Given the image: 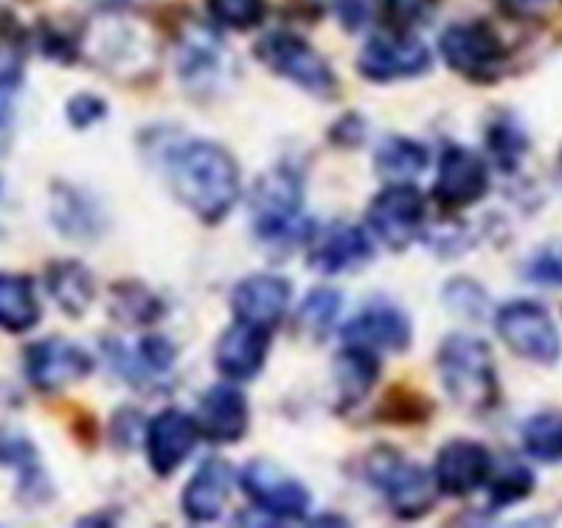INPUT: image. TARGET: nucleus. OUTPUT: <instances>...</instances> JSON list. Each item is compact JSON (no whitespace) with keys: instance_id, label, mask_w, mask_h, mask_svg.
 <instances>
[{"instance_id":"1","label":"nucleus","mask_w":562,"mask_h":528,"mask_svg":"<svg viewBox=\"0 0 562 528\" xmlns=\"http://www.w3.org/2000/svg\"><path fill=\"white\" fill-rule=\"evenodd\" d=\"M167 175L175 198L203 223H223L239 198V164L214 141H186L169 149Z\"/></svg>"},{"instance_id":"2","label":"nucleus","mask_w":562,"mask_h":528,"mask_svg":"<svg viewBox=\"0 0 562 528\" xmlns=\"http://www.w3.org/2000/svg\"><path fill=\"white\" fill-rule=\"evenodd\" d=\"M436 366H439L441 385L450 400L470 414H490L501 402L498 371H495L492 351L475 335H464V332L448 335L439 346Z\"/></svg>"},{"instance_id":"3","label":"nucleus","mask_w":562,"mask_h":528,"mask_svg":"<svg viewBox=\"0 0 562 528\" xmlns=\"http://www.w3.org/2000/svg\"><path fill=\"white\" fill-rule=\"evenodd\" d=\"M79 52L104 74L119 79H144L158 65V40L138 20L104 14L93 20L79 40Z\"/></svg>"},{"instance_id":"4","label":"nucleus","mask_w":562,"mask_h":528,"mask_svg":"<svg viewBox=\"0 0 562 528\" xmlns=\"http://www.w3.org/2000/svg\"><path fill=\"white\" fill-rule=\"evenodd\" d=\"M301 205H304V186L299 175L290 169H273L262 175L250 194V223L256 239L281 250L307 239L310 225L301 214Z\"/></svg>"},{"instance_id":"5","label":"nucleus","mask_w":562,"mask_h":528,"mask_svg":"<svg viewBox=\"0 0 562 528\" xmlns=\"http://www.w3.org/2000/svg\"><path fill=\"white\" fill-rule=\"evenodd\" d=\"M495 329L506 349L535 366H557L562 357V335L551 312L529 299H512L495 312Z\"/></svg>"},{"instance_id":"6","label":"nucleus","mask_w":562,"mask_h":528,"mask_svg":"<svg viewBox=\"0 0 562 528\" xmlns=\"http://www.w3.org/2000/svg\"><path fill=\"white\" fill-rule=\"evenodd\" d=\"M441 59L473 82H495L509 63V48L486 20L450 23L439 37Z\"/></svg>"},{"instance_id":"7","label":"nucleus","mask_w":562,"mask_h":528,"mask_svg":"<svg viewBox=\"0 0 562 528\" xmlns=\"http://www.w3.org/2000/svg\"><path fill=\"white\" fill-rule=\"evenodd\" d=\"M366 478L400 517L425 515L434 506L436 492H439L428 472L396 450H389V447L371 452L369 464H366Z\"/></svg>"},{"instance_id":"8","label":"nucleus","mask_w":562,"mask_h":528,"mask_svg":"<svg viewBox=\"0 0 562 528\" xmlns=\"http://www.w3.org/2000/svg\"><path fill=\"white\" fill-rule=\"evenodd\" d=\"M256 57L273 74L290 79L307 93L329 99L338 93V77L313 45L293 32H270L256 43Z\"/></svg>"},{"instance_id":"9","label":"nucleus","mask_w":562,"mask_h":528,"mask_svg":"<svg viewBox=\"0 0 562 528\" xmlns=\"http://www.w3.org/2000/svg\"><path fill=\"white\" fill-rule=\"evenodd\" d=\"M175 63H178L180 82L194 96L217 93L220 85L228 82L231 54L223 40L211 32L203 23H189L178 34V48H175Z\"/></svg>"},{"instance_id":"10","label":"nucleus","mask_w":562,"mask_h":528,"mask_svg":"<svg viewBox=\"0 0 562 528\" xmlns=\"http://www.w3.org/2000/svg\"><path fill=\"white\" fill-rule=\"evenodd\" d=\"M358 68L369 82H394V79L419 77L430 68V52L422 40L403 29L378 32L366 40L358 57Z\"/></svg>"},{"instance_id":"11","label":"nucleus","mask_w":562,"mask_h":528,"mask_svg":"<svg viewBox=\"0 0 562 528\" xmlns=\"http://www.w3.org/2000/svg\"><path fill=\"white\" fill-rule=\"evenodd\" d=\"M371 234L383 239L389 248H405L419 236L425 225V198L411 183H391L366 211Z\"/></svg>"},{"instance_id":"12","label":"nucleus","mask_w":562,"mask_h":528,"mask_svg":"<svg viewBox=\"0 0 562 528\" xmlns=\"http://www.w3.org/2000/svg\"><path fill=\"white\" fill-rule=\"evenodd\" d=\"M239 486L254 501V506H259V512L279 517V520L304 517L310 512V503H313V495L299 478L288 475L268 461H250L239 472Z\"/></svg>"},{"instance_id":"13","label":"nucleus","mask_w":562,"mask_h":528,"mask_svg":"<svg viewBox=\"0 0 562 528\" xmlns=\"http://www.w3.org/2000/svg\"><path fill=\"white\" fill-rule=\"evenodd\" d=\"M486 191H490V166H486L484 155L467 147H448L441 153L434 198L445 209H470L484 200Z\"/></svg>"},{"instance_id":"14","label":"nucleus","mask_w":562,"mask_h":528,"mask_svg":"<svg viewBox=\"0 0 562 528\" xmlns=\"http://www.w3.org/2000/svg\"><path fill=\"white\" fill-rule=\"evenodd\" d=\"M495 470V459L484 445L470 439L448 441L436 452L434 481L441 495L467 497L484 490Z\"/></svg>"},{"instance_id":"15","label":"nucleus","mask_w":562,"mask_h":528,"mask_svg":"<svg viewBox=\"0 0 562 528\" xmlns=\"http://www.w3.org/2000/svg\"><path fill=\"white\" fill-rule=\"evenodd\" d=\"M93 371V357L82 346L65 338H45L29 346L26 374L40 391H59L70 382L85 380Z\"/></svg>"},{"instance_id":"16","label":"nucleus","mask_w":562,"mask_h":528,"mask_svg":"<svg viewBox=\"0 0 562 528\" xmlns=\"http://www.w3.org/2000/svg\"><path fill=\"white\" fill-rule=\"evenodd\" d=\"M200 439L198 422L183 411H160L147 427V461L155 475L167 478L180 470Z\"/></svg>"},{"instance_id":"17","label":"nucleus","mask_w":562,"mask_h":528,"mask_svg":"<svg viewBox=\"0 0 562 528\" xmlns=\"http://www.w3.org/2000/svg\"><path fill=\"white\" fill-rule=\"evenodd\" d=\"M411 338H414L411 318L389 301H374L344 326L346 344L363 346L371 351H405L411 346Z\"/></svg>"},{"instance_id":"18","label":"nucleus","mask_w":562,"mask_h":528,"mask_svg":"<svg viewBox=\"0 0 562 528\" xmlns=\"http://www.w3.org/2000/svg\"><path fill=\"white\" fill-rule=\"evenodd\" d=\"M371 259H374V245L358 225H329L318 236H313V245H310V265L324 276L351 273V270L366 268Z\"/></svg>"},{"instance_id":"19","label":"nucleus","mask_w":562,"mask_h":528,"mask_svg":"<svg viewBox=\"0 0 562 528\" xmlns=\"http://www.w3.org/2000/svg\"><path fill=\"white\" fill-rule=\"evenodd\" d=\"M290 306V281L273 273H254L245 276L234 293H231V310L234 318L243 324L265 326L273 329L281 315Z\"/></svg>"},{"instance_id":"20","label":"nucleus","mask_w":562,"mask_h":528,"mask_svg":"<svg viewBox=\"0 0 562 528\" xmlns=\"http://www.w3.org/2000/svg\"><path fill=\"white\" fill-rule=\"evenodd\" d=\"M198 430L214 445H234L248 434V400L234 385H214L203 394L198 405Z\"/></svg>"},{"instance_id":"21","label":"nucleus","mask_w":562,"mask_h":528,"mask_svg":"<svg viewBox=\"0 0 562 528\" xmlns=\"http://www.w3.org/2000/svg\"><path fill=\"white\" fill-rule=\"evenodd\" d=\"M270 351V329L254 324H237L225 332L214 349V366L228 380H250L262 371Z\"/></svg>"},{"instance_id":"22","label":"nucleus","mask_w":562,"mask_h":528,"mask_svg":"<svg viewBox=\"0 0 562 528\" xmlns=\"http://www.w3.org/2000/svg\"><path fill=\"white\" fill-rule=\"evenodd\" d=\"M234 486V470L223 459H205L183 490V512L198 523L223 515Z\"/></svg>"},{"instance_id":"23","label":"nucleus","mask_w":562,"mask_h":528,"mask_svg":"<svg viewBox=\"0 0 562 528\" xmlns=\"http://www.w3.org/2000/svg\"><path fill=\"white\" fill-rule=\"evenodd\" d=\"M52 223L68 239L90 243L102 234V209L82 189L59 183L52 194Z\"/></svg>"},{"instance_id":"24","label":"nucleus","mask_w":562,"mask_h":528,"mask_svg":"<svg viewBox=\"0 0 562 528\" xmlns=\"http://www.w3.org/2000/svg\"><path fill=\"white\" fill-rule=\"evenodd\" d=\"M45 281H48V293L57 301L59 310L74 315V318L85 315L97 299V281L85 265L74 259L54 261L45 273Z\"/></svg>"},{"instance_id":"25","label":"nucleus","mask_w":562,"mask_h":528,"mask_svg":"<svg viewBox=\"0 0 562 528\" xmlns=\"http://www.w3.org/2000/svg\"><path fill=\"white\" fill-rule=\"evenodd\" d=\"M486 153H490L492 164L498 166L501 172H518L524 158L529 155L531 141L524 124L512 113H498L486 124Z\"/></svg>"},{"instance_id":"26","label":"nucleus","mask_w":562,"mask_h":528,"mask_svg":"<svg viewBox=\"0 0 562 528\" xmlns=\"http://www.w3.org/2000/svg\"><path fill=\"white\" fill-rule=\"evenodd\" d=\"M40 321L37 293L32 279L18 273H0V329L29 332Z\"/></svg>"},{"instance_id":"27","label":"nucleus","mask_w":562,"mask_h":528,"mask_svg":"<svg viewBox=\"0 0 562 528\" xmlns=\"http://www.w3.org/2000/svg\"><path fill=\"white\" fill-rule=\"evenodd\" d=\"M378 371L380 366L374 351L349 344V349L340 351L338 360H335V385H338L340 400L349 402V405L363 400L374 389Z\"/></svg>"},{"instance_id":"28","label":"nucleus","mask_w":562,"mask_h":528,"mask_svg":"<svg viewBox=\"0 0 562 528\" xmlns=\"http://www.w3.org/2000/svg\"><path fill=\"white\" fill-rule=\"evenodd\" d=\"M428 149L422 147L419 141L403 138V135H391L374 153V166L383 178L391 183H408L411 178H419L428 169Z\"/></svg>"},{"instance_id":"29","label":"nucleus","mask_w":562,"mask_h":528,"mask_svg":"<svg viewBox=\"0 0 562 528\" xmlns=\"http://www.w3.org/2000/svg\"><path fill=\"white\" fill-rule=\"evenodd\" d=\"M520 441L529 459L557 464L562 461V414L560 411H540L529 416L520 427Z\"/></svg>"},{"instance_id":"30","label":"nucleus","mask_w":562,"mask_h":528,"mask_svg":"<svg viewBox=\"0 0 562 528\" xmlns=\"http://www.w3.org/2000/svg\"><path fill=\"white\" fill-rule=\"evenodd\" d=\"M535 472L526 464H520V461H509L498 472L492 470V478L486 481V486H490V509L501 512L506 506L526 501L535 492Z\"/></svg>"},{"instance_id":"31","label":"nucleus","mask_w":562,"mask_h":528,"mask_svg":"<svg viewBox=\"0 0 562 528\" xmlns=\"http://www.w3.org/2000/svg\"><path fill=\"white\" fill-rule=\"evenodd\" d=\"M340 306H344V299H340L338 290H333V287H318V290H313V293L304 299V304H301V329L307 332V335H313V338H324L326 332L335 326V321H338Z\"/></svg>"},{"instance_id":"32","label":"nucleus","mask_w":562,"mask_h":528,"mask_svg":"<svg viewBox=\"0 0 562 528\" xmlns=\"http://www.w3.org/2000/svg\"><path fill=\"white\" fill-rule=\"evenodd\" d=\"M520 279L537 287H560L562 290V239L540 245L520 265Z\"/></svg>"},{"instance_id":"33","label":"nucleus","mask_w":562,"mask_h":528,"mask_svg":"<svg viewBox=\"0 0 562 528\" xmlns=\"http://www.w3.org/2000/svg\"><path fill=\"white\" fill-rule=\"evenodd\" d=\"M211 20L234 32H250L265 20V0H205Z\"/></svg>"},{"instance_id":"34","label":"nucleus","mask_w":562,"mask_h":528,"mask_svg":"<svg viewBox=\"0 0 562 528\" xmlns=\"http://www.w3.org/2000/svg\"><path fill=\"white\" fill-rule=\"evenodd\" d=\"M441 299H445L450 312L467 321H481L486 315V306H490V295H486L484 287L475 279H467V276L450 279Z\"/></svg>"},{"instance_id":"35","label":"nucleus","mask_w":562,"mask_h":528,"mask_svg":"<svg viewBox=\"0 0 562 528\" xmlns=\"http://www.w3.org/2000/svg\"><path fill=\"white\" fill-rule=\"evenodd\" d=\"M113 312L119 315V321H130V324H153L160 315V304L153 299L149 290L144 287H115L113 290Z\"/></svg>"},{"instance_id":"36","label":"nucleus","mask_w":562,"mask_h":528,"mask_svg":"<svg viewBox=\"0 0 562 528\" xmlns=\"http://www.w3.org/2000/svg\"><path fill=\"white\" fill-rule=\"evenodd\" d=\"M439 0H383L385 14H389L391 26L411 32V29L428 23Z\"/></svg>"},{"instance_id":"37","label":"nucleus","mask_w":562,"mask_h":528,"mask_svg":"<svg viewBox=\"0 0 562 528\" xmlns=\"http://www.w3.org/2000/svg\"><path fill=\"white\" fill-rule=\"evenodd\" d=\"M23 77V45L9 29H0V88L12 90Z\"/></svg>"},{"instance_id":"38","label":"nucleus","mask_w":562,"mask_h":528,"mask_svg":"<svg viewBox=\"0 0 562 528\" xmlns=\"http://www.w3.org/2000/svg\"><path fill=\"white\" fill-rule=\"evenodd\" d=\"M108 115V102L93 93H79L68 102V122L77 130H88Z\"/></svg>"},{"instance_id":"39","label":"nucleus","mask_w":562,"mask_h":528,"mask_svg":"<svg viewBox=\"0 0 562 528\" xmlns=\"http://www.w3.org/2000/svg\"><path fill=\"white\" fill-rule=\"evenodd\" d=\"M140 366H147L149 371H169L175 363V346L169 344L164 335H147L138 344Z\"/></svg>"},{"instance_id":"40","label":"nucleus","mask_w":562,"mask_h":528,"mask_svg":"<svg viewBox=\"0 0 562 528\" xmlns=\"http://www.w3.org/2000/svg\"><path fill=\"white\" fill-rule=\"evenodd\" d=\"M335 18L340 20V26L346 32H358L371 20L374 12V0H329Z\"/></svg>"},{"instance_id":"41","label":"nucleus","mask_w":562,"mask_h":528,"mask_svg":"<svg viewBox=\"0 0 562 528\" xmlns=\"http://www.w3.org/2000/svg\"><path fill=\"white\" fill-rule=\"evenodd\" d=\"M504 9L515 14H524V18H535V14H543L546 9H551L557 0H501Z\"/></svg>"},{"instance_id":"42","label":"nucleus","mask_w":562,"mask_h":528,"mask_svg":"<svg viewBox=\"0 0 562 528\" xmlns=\"http://www.w3.org/2000/svg\"><path fill=\"white\" fill-rule=\"evenodd\" d=\"M90 3H97L102 9H124L133 7V3H140V0H90Z\"/></svg>"},{"instance_id":"43","label":"nucleus","mask_w":562,"mask_h":528,"mask_svg":"<svg viewBox=\"0 0 562 528\" xmlns=\"http://www.w3.org/2000/svg\"><path fill=\"white\" fill-rule=\"evenodd\" d=\"M560 158H562V153H560Z\"/></svg>"}]
</instances>
